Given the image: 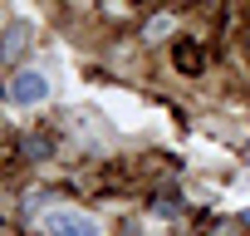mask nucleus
Masks as SVG:
<instances>
[{"instance_id":"nucleus-1","label":"nucleus","mask_w":250,"mask_h":236,"mask_svg":"<svg viewBox=\"0 0 250 236\" xmlns=\"http://www.w3.org/2000/svg\"><path fill=\"white\" fill-rule=\"evenodd\" d=\"M5 98H10L15 108H40V103L49 98V74H44V69H20V74H10Z\"/></svg>"},{"instance_id":"nucleus-2","label":"nucleus","mask_w":250,"mask_h":236,"mask_svg":"<svg viewBox=\"0 0 250 236\" xmlns=\"http://www.w3.org/2000/svg\"><path fill=\"white\" fill-rule=\"evenodd\" d=\"M44 236H98V221L79 207H59L44 216Z\"/></svg>"},{"instance_id":"nucleus-3","label":"nucleus","mask_w":250,"mask_h":236,"mask_svg":"<svg viewBox=\"0 0 250 236\" xmlns=\"http://www.w3.org/2000/svg\"><path fill=\"white\" fill-rule=\"evenodd\" d=\"M30 35H35V25H30V20H10V25H5V64H15V59L25 54Z\"/></svg>"},{"instance_id":"nucleus-4","label":"nucleus","mask_w":250,"mask_h":236,"mask_svg":"<svg viewBox=\"0 0 250 236\" xmlns=\"http://www.w3.org/2000/svg\"><path fill=\"white\" fill-rule=\"evenodd\" d=\"M177 64H182V69H201V49H196V54H191V49H187V45H182V49H177Z\"/></svg>"},{"instance_id":"nucleus-5","label":"nucleus","mask_w":250,"mask_h":236,"mask_svg":"<svg viewBox=\"0 0 250 236\" xmlns=\"http://www.w3.org/2000/svg\"><path fill=\"white\" fill-rule=\"evenodd\" d=\"M157 35H172V15H162V20L147 25V40H157Z\"/></svg>"},{"instance_id":"nucleus-6","label":"nucleus","mask_w":250,"mask_h":236,"mask_svg":"<svg viewBox=\"0 0 250 236\" xmlns=\"http://www.w3.org/2000/svg\"><path fill=\"white\" fill-rule=\"evenodd\" d=\"M245 221H250V212H245Z\"/></svg>"},{"instance_id":"nucleus-7","label":"nucleus","mask_w":250,"mask_h":236,"mask_svg":"<svg viewBox=\"0 0 250 236\" xmlns=\"http://www.w3.org/2000/svg\"><path fill=\"white\" fill-rule=\"evenodd\" d=\"M245 182H250V172H245Z\"/></svg>"}]
</instances>
